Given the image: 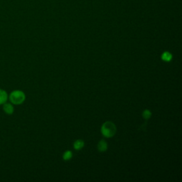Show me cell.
<instances>
[{
    "label": "cell",
    "mask_w": 182,
    "mask_h": 182,
    "mask_svg": "<svg viewBox=\"0 0 182 182\" xmlns=\"http://www.w3.org/2000/svg\"><path fill=\"white\" fill-rule=\"evenodd\" d=\"M117 132V127L113 123L110 121L105 122L101 127V133L104 137L110 138L115 135Z\"/></svg>",
    "instance_id": "1"
},
{
    "label": "cell",
    "mask_w": 182,
    "mask_h": 182,
    "mask_svg": "<svg viewBox=\"0 0 182 182\" xmlns=\"http://www.w3.org/2000/svg\"><path fill=\"white\" fill-rule=\"evenodd\" d=\"M9 98H10V102L12 104L21 105L26 100V95H25V93L23 91L17 90V91L11 92Z\"/></svg>",
    "instance_id": "2"
},
{
    "label": "cell",
    "mask_w": 182,
    "mask_h": 182,
    "mask_svg": "<svg viewBox=\"0 0 182 182\" xmlns=\"http://www.w3.org/2000/svg\"><path fill=\"white\" fill-rule=\"evenodd\" d=\"M3 110L6 114L12 115L14 111V106L11 103H5L4 104H3Z\"/></svg>",
    "instance_id": "3"
},
{
    "label": "cell",
    "mask_w": 182,
    "mask_h": 182,
    "mask_svg": "<svg viewBox=\"0 0 182 182\" xmlns=\"http://www.w3.org/2000/svg\"><path fill=\"white\" fill-rule=\"evenodd\" d=\"M9 98L8 94L4 90L0 89V105L6 103Z\"/></svg>",
    "instance_id": "4"
},
{
    "label": "cell",
    "mask_w": 182,
    "mask_h": 182,
    "mask_svg": "<svg viewBox=\"0 0 182 182\" xmlns=\"http://www.w3.org/2000/svg\"><path fill=\"white\" fill-rule=\"evenodd\" d=\"M98 149L100 152H104L107 151V144L105 140H100L98 144Z\"/></svg>",
    "instance_id": "5"
},
{
    "label": "cell",
    "mask_w": 182,
    "mask_h": 182,
    "mask_svg": "<svg viewBox=\"0 0 182 182\" xmlns=\"http://www.w3.org/2000/svg\"><path fill=\"white\" fill-rule=\"evenodd\" d=\"M84 145H85V142L83 140H78L74 142V144H73V147H74V149L75 150H80V149H81L83 147H84Z\"/></svg>",
    "instance_id": "6"
},
{
    "label": "cell",
    "mask_w": 182,
    "mask_h": 182,
    "mask_svg": "<svg viewBox=\"0 0 182 182\" xmlns=\"http://www.w3.org/2000/svg\"><path fill=\"white\" fill-rule=\"evenodd\" d=\"M161 58H162V61L166 62H169L172 59V54H170L169 52L165 51L163 53Z\"/></svg>",
    "instance_id": "7"
},
{
    "label": "cell",
    "mask_w": 182,
    "mask_h": 182,
    "mask_svg": "<svg viewBox=\"0 0 182 182\" xmlns=\"http://www.w3.org/2000/svg\"><path fill=\"white\" fill-rule=\"evenodd\" d=\"M73 157V153L71 151H66L63 155V159L65 161L70 160L71 158Z\"/></svg>",
    "instance_id": "8"
},
{
    "label": "cell",
    "mask_w": 182,
    "mask_h": 182,
    "mask_svg": "<svg viewBox=\"0 0 182 182\" xmlns=\"http://www.w3.org/2000/svg\"><path fill=\"white\" fill-rule=\"evenodd\" d=\"M142 116H143V117L145 119H148L150 118L152 116V112L150 110H144V112H142Z\"/></svg>",
    "instance_id": "9"
}]
</instances>
